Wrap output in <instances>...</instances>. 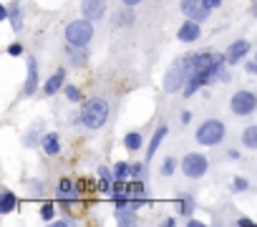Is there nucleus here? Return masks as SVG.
<instances>
[{"label":"nucleus","instance_id":"obj_23","mask_svg":"<svg viewBox=\"0 0 257 227\" xmlns=\"http://www.w3.org/2000/svg\"><path fill=\"white\" fill-rule=\"evenodd\" d=\"M176 210H179L181 215H189V210H192V202H189V200H181V202L176 205Z\"/></svg>","mask_w":257,"mask_h":227},{"label":"nucleus","instance_id":"obj_22","mask_svg":"<svg viewBox=\"0 0 257 227\" xmlns=\"http://www.w3.org/2000/svg\"><path fill=\"white\" fill-rule=\"evenodd\" d=\"M66 96H68L71 101H79V99H81V94H79L76 86H66Z\"/></svg>","mask_w":257,"mask_h":227},{"label":"nucleus","instance_id":"obj_17","mask_svg":"<svg viewBox=\"0 0 257 227\" xmlns=\"http://www.w3.org/2000/svg\"><path fill=\"white\" fill-rule=\"evenodd\" d=\"M13 207H15V195L5 189V192H3V200H0V215L13 212Z\"/></svg>","mask_w":257,"mask_h":227},{"label":"nucleus","instance_id":"obj_2","mask_svg":"<svg viewBox=\"0 0 257 227\" xmlns=\"http://www.w3.org/2000/svg\"><path fill=\"white\" fill-rule=\"evenodd\" d=\"M189 73H192V68H189V56L174 61L171 68H169L167 76H164V89H167V91H179V89H184L187 81H189Z\"/></svg>","mask_w":257,"mask_h":227},{"label":"nucleus","instance_id":"obj_18","mask_svg":"<svg viewBox=\"0 0 257 227\" xmlns=\"http://www.w3.org/2000/svg\"><path fill=\"white\" fill-rule=\"evenodd\" d=\"M129 197H131V202H141L144 200V184H141V179H134L129 184Z\"/></svg>","mask_w":257,"mask_h":227},{"label":"nucleus","instance_id":"obj_20","mask_svg":"<svg viewBox=\"0 0 257 227\" xmlns=\"http://www.w3.org/2000/svg\"><path fill=\"white\" fill-rule=\"evenodd\" d=\"M10 23H13V30L23 28V13H20V8H10Z\"/></svg>","mask_w":257,"mask_h":227},{"label":"nucleus","instance_id":"obj_28","mask_svg":"<svg viewBox=\"0 0 257 227\" xmlns=\"http://www.w3.org/2000/svg\"><path fill=\"white\" fill-rule=\"evenodd\" d=\"M20 51H23V46H20V43H13V46L8 48V53H10V56H20Z\"/></svg>","mask_w":257,"mask_h":227},{"label":"nucleus","instance_id":"obj_13","mask_svg":"<svg viewBox=\"0 0 257 227\" xmlns=\"http://www.w3.org/2000/svg\"><path fill=\"white\" fill-rule=\"evenodd\" d=\"M63 86H66V73H63V71H56V73L51 76V79L46 81L43 94H46V96H53V94H58Z\"/></svg>","mask_w":257,"mask_h":227},{"label":"nucleus","instance_id":"obj_15","mask_svg":"<svg viewBox=\"0 0 257 227\" xmlns=\"http://www.w3.org/2000/svg\"><path fill=\"white\" fill-rule=\"evenodd\" d=\"M43 151H46V154H58V151H61V144H58V134H46L43 136Z\"/></svg>","mask_w":257,"mask_h":227},{"label":"nucleus","instance_id":"obj_14","mask_svg":"<svg viewBox=\"0 0 257 227\" xmlns=\"http://www.w3.org/2000/svg\"><path fill=\"white\" fill-rule=\"evenodd\" d=\"M167 131H169V129H167L164 124H162V126L154 131V136H152V144H149V151H146V159H152V157L157 154V151H159V144H162V139L167 136Z\"/></svg>","mask_w":257,"mask_h":227},{"label":"nucleus","instance_id":"obj_12","mask_svg":"<svg viewBox=\"0 0 257 227\" xmlns=\"http://www.w3.org/2000/svg\"><path fill=\"white\" fill-rule=\"evenodd\" d=\"M106 10V0H84V15L88 20H98Z\"/></svg>","mask_w":257,"mask_h":227},{"label":"nucleus","instance_id":"obj_19","mask_svg":"<svg viewBox=\"0 0 257 227\" xmlns=\"http://www.w3.org/2000/svg\"><path fill=\"white\" fill-rule=\"evenodd\" d=\"M124 144H126V149H131V151H139V149H141V134H136V131L126 134Z\"/></svg>","mask_w":257,"mask_h":227},{"label":"nucleus","instance_id":"obj_11","mask_svg":"<svg viewBox=\"0 0 257 227\" xmlns=\"http://www.w3.org/2000/svg\"><path fill=\"white\" fill-rule=\"evenodd\" d=\"M197 38H199V20H187L179 28V41L181 43H192Z\"/></svg>","mask_w":257,"mask_h":227},{"label":"nucleus","instance_id":"obj_7","mask_svg":"<svg viewBox=\"0 0 257 227\" xmlns=\"http://www.w3.org/2000/svg\"><path fill=\"white\" fill-rule=\"evenodd\" d=\"M181 13H187L192 20H207L209 8L204 5V0H181Z\"/></svg>","mask_w":257,"mask_h":227},{"label":"nucleus","instance_id":"obj_30","mask_svg":"<svg viewBox=\"0 0 257 227\" xmlns=\"http://www.w3.org/2000/svg\"><path fill=\"white\" fill-rule=\"evenodd\" d=\"M219 3H222V0H204V5H207L209 10H214V8H217Z\"/></svg>","mask_w":257,"mask_h":227},{"label":"nucleus","instance_id":"obj_1","mask_svg":"<svg viewBox=\"0 0 257 227\" xmlns=\"http://www.w3.org/2000/svg\"><path fill=\"white\" fill-rule=\"evenodd\" d=\"M106 119H108V104L103 99H88L79 116V121L86 129H101L106 124Z\"/></svg>","mask_w":257,"mask_h":227},{"label":"nucleus","instance_id":"obj_16","mask_svg":"<svg viewBox=\"0 0 257 227\" xmlns=\"http://www.w3.org/2000/svg\"><path fill=\"white\" fill-rule=\"evenodd\" d=\"M242 144L247 149H257V124H252L242 131Z\"/></svg>","mask_w":257,"mask_h":227},{"label":"nucleus","instance_id":"obj_6","mask_svg":"<svg viewBox=\"0 0 257 227\" xmlns=\"http://www.w3.org/2000/svg\"><path fill=\"white\" fill-rule=\"evenodd\" d=\"M181 172H184L189 179H199L207 172V157L204 154H187L181 159Z\"/></svg>","mask_w":257,"mask_h":227},{"label":"nucleus","instance_id":"obj_3","mask_svg":"<svg viewBox=\"0 0 257 227\" xmlns=\"http://www.w3.org/2000/svg\"><path fill=\"white\" fill-rule=\"evenodd\" d=\"M91 35H93V25H91L88 18L86 20H73V23L66 25V41L71 46H79V48L86 46L91 41Z\"/></svg>","mask_w":257,"mask_h":227},{"label":"nucleus","instance_id":"obj_24","mask_svg":"<svg viewBox=\"0 0 257 227\" xmlns=\"http://www.w3.org/2000/svg\"><path fill=\"white\" fill-rule=\"evenodd\" d=\"M174 167H176V162H174V159H167V162H164V172H162V174H164V177L174 174Z\"/></svg>","mask_w":257,"mask_h":227},{"label":"nucleus","instance_id":"obj_29","mask_svg":"<svg viewBox=\"0 0 257 227\" xmlns=\"http://www.w3.org/2000/svg\"><path fill=\"white\" fill-rule=\"evenodd\" d=\"M98 179H111V174H108L106 167H98Z\"/></svg>","mask_w":257,"mask_h":227},{"label":"nucleus","instance_id":"obj_27","mask_svg":"<svg viewBox=\"0 0 257 227\" xmlns=\"http://www.w3.org/2000/svg\"><path fill=\"white\" fill-rule=\"evenodd\" d=\"M232 187H235V192H242V189H247V179H240V177H237Z\"/></svg>","mask_w":257,"mask_h":227},{"label":"nucleus","instance_id":"obj_21","mask_svg":"<svg viewBox=\"0 0 257 227\" xmlns=\"http://www.w3.org/2000/svg\"><path fill=\"white\" fill-rule=\"evenodd\" d=\"M129 172H131V164H126V162H119V164L114 167V177H116V179H124Z\"/></svg>","mask_w":257,"mask_h":227},{"label":"nucleus","instance_id":"obj_33","mask_svg":"<svg viewBox=\"0 0 257 227\" xmlns=\"http://www.w3.org/2000/svg\"><path fill=\"white\" fill-rule=\"evenodd\" d=\"M237 225H252V220H247V217H240V220H237Z\"/></svg>","mask_w":257,"mask_h":227},{"label":"nucleus","instance_id":"obj_32","mask_svg":"<svg viewBox=\"0 0 257 227\" xmlns=\"http://www.w3.org/2000/svg\"><path fill=\"white\" fill-rule=\"evenodd\" d=\"M121 3H124V5H139L141 0H121Z\"/></svg>","mask_w":257,"mask_h":227},{"label":"nucleus","instance_id":"obj_34","mask_svg":"<svg viewBox=\"0 0 257 227\" xmlns=\"http://www.w3.org/2000/svg\"><path fill=\"white\" fill-rule=\"evenodd\" d=\"M252 15L257 18V0H255V5H252Z\"/></svg>","mask_w":257,"mask_h":227},{"label":"nucleus","instance_id":"obj_25","mask_svg":"<svg viewBox=\"0 0 257 227\" xmlns=\"http://www.w3.org/2000/svg\"><path fill=\"white\" fill-rule=\"evenodd\" d=\"M134 179H141V174H144V164H131V172H129Z\"/></svg>","mask_w":257,"mask_h":227},{"label":"nucleus","instance_id":"obj_5","mask_svg":"<svg viewBox=\"0 0 257 227\" xmlns=\"http://www.w3.org/2000/svg\"><path fill=\"white\" fill-rule=\"evenodd\" d=\"M232 114H237V116H247V114H252L257 109V96L252 91H237L232 96Z\"/></svg>","mask_w":257,"mask_h":227},{"label":"nucleus","instance_id":"obj_26","mask_svg":"<svg viewBox=\"0 0 257 227\" xmlns=\"http://www.w3.org/2000/svg\"><path fill=\"white\" fill-rule=\"evenodd\" d=\"M41 217H43V220H51V217H53V205H51V202H46V205H43Z\"/></svg>","mask_w":257,"mask_h":227},{"label":"nucleus","instance_id":"obj_10","mask_svg":"<svg viewBox=\"0 0 257 227\" xmlns=\"http://www.w3.org/2000/svg\"><path fill=\"white\" fill-rule=\"evenodd\" d=\"M247 51H250V43L242 38V41H235V43L227 48L225 58H227V63H240V61L245 58V53H247Z\"/></svg>","mask_w":257,"mask_h":227},{"label":"nucleus","instance_id":"obj_4","mask_svg":"<svg viewBox=\"0 0 257 227\" xmlns=\"http://www.w3.org/2000/svg\"><path fill=\"white\" fill-rule=\"evenodd\" d=\"M225 134H227V129H225V124L222 121H217V119H209V121H204L199 129H197V141L199 144H204V146H214V144H219L225 139Z\"/></svg>","mask_w":257,"mask_h":227},{"label":"nucleus","instance_id":"obj_9","mask_svg":"<svg viewBox=\"0 0 257 227\" xmlns=\"http://www.w3.org/2000/svg\"><path fill=\"white\" fill-rule=\"evenodd\" d=\"M35 89H38V63H35V58H28V81L23 86V94L33 96Z\"/></svg>","mask_w":257,"mask_h":227},{"label":"nucleus","instance_id":"obj_8","mask_svg":"<svg viewBox=\"0 0 257 227\" xmlns=\"http://www.w3.org/2000/svg\"><path fill=\"white\" fill-rule=\"evenodd\" d=\"M56 197H58L61 202L71 205V202L79 200V189H76V184H73L71 179H61V182H58V192H56Z\"/></svg>","mask_w":257,"mask_h":227},{"label":"nucleus","instance_id":"obj_31","mask_svg":"<svg viewBox=\"0 0 257 227\" xmlns=\"http://www.w3.org/2000/svg\"><path fill=\"white\" fill-rule=\"evenodd\" d=\"M247 71H250V73H257V61H252V63H247Z\"/></svg>","mask_w":257,"mask_h":227}]
</instances>
